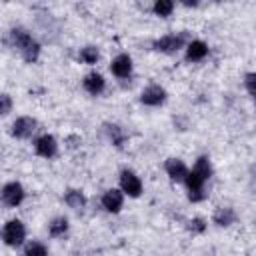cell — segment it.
Returning a JSON list of instances; mask_svg holds the SVG:
<instances>
[{
    "mask_svg": "<svg viewBox=\"0 0 256 256\" xmlns=\"http://www.w3.org/2000/svg\"><path fill=\"white\" fill-rule=\"evenodd\" d=\"M82 86H84V90H86L88 94H92V96H100V94L104 92V88H106V80H104L102 74H98V72H90V74L84 76Z\"/></svg>",
    "mask_w": 256,
    "mask_h": 256,
    "instance_id": "cell-13",
    "label": "cell"
},
{
    "mask_svg": "<svg viewBox=\"0 0 256 256\" xmlns=\"http://www.w3.org/2000/svg\"><path fill=\"white\" fill-rule=\"evenodd\" d=\"M184 42H186V36L184 34H166L158 40H154V50L156 52H162V54H176L180 48H184Z\"/></svg>",
    "mask_w": 256,
    "mask_h": 256,
    "instance_id": "cell-4",
    "label": "cell"
},
{
    "mask_svg": "<svg viewBox=\"0 0 256 256\" xmlns=\"http://www.w3.org/2000/svg\"><path fill=\"white\" fill-rule=\"evenodd\" d=\"M100 204H102V208H104L106 212L116 214V212L122 210V204H124V192L118 190V188H108V190L102 194Z\"/></svg>",
    "mask_w": 256,
    "mask_h": 256,
    "instance_id": "cell-10",
    "label": "cell"
},
{
    "mask_svg": "<svg viewBox=\"0 0 256 256\" xmlns=\"http://www.w3.org/2000/svg\"><path fill=\"white\" fill-rule=\"evenodd\" d=\"M212 222H214L216 226H230V224L236 222V212H234L232 208H228V206H220V208L214 210Z\"/></svg>",
    "mask_w": 256,
    "mask_h": 256,
    "instance_id": "cell-15",
    "label": "cell"
},
{
    "mask_svg": "<svg viewBox=\"0 0 256 256\" xmlns=\"http://www.w3.org/2000/svg\"><path fill=\"white\" fill-rule=\"evenodd\" d=\"M22 256H48V248L38 242V240H32L24 246V254Z\"/></svg>",
    "mask_w": 256,
    "mask_h": 256,
    "instance_id": "cell-22",
    "label": "cell"
},
{
    "mask_svg": "<svg viewBox=\"0 0 256 256\" xmlns=\"http://www.w3.org/2000/svg\"><path fill=\"white\" fill-rule=\"evenodd\" d=\"M140 102L144 106H150V108H156V106H162L166 102V90L160 86V84H150L146 86L142 92H140Z\"/></svg>",
    "mask_w": 256,
    "mask_h": 256,
    "instance_id": "cell-7",
    "label": "cell"
},
{
    "mask_svg": "<svg viewBox=\"0 0 256 256\" xmlns=\"http://www.w3.org/2000/svg\"><path fill=\"white\" fill-rule=\"evenodd\" d=\"M192 170L198 172L200 176H204L206 180H210V178H212V162H210V158H208V156H198Z\"/></svg>",
    "mask_w": 256,
    "mask_h": 256,
    "instance_id": "cell-19",
    "label": "cell"
},
{
    "mask_svg": "<svg viewBox=\"0 0 256 256\" xmlns=\"http://www.w3.org/2000/svg\"><path fill=\"white\" fill-rule=\"evenodd\" d=\"M152 10H154L156 16L168 18V16L172 14V10H174V2H172V0H156L154 6H152Z\"/></svg>",
    "mask_w": 256,
    "mask_h": 256,
    "instance_id": "cell-20",
    "label": "cell"
},
{
    "mask_svg": "<svg viewBox=\"0 0 256 256\" xmlns=\"http://www.w3.org/2000/svg\"><path fill=\"white\" fill-rule=\"evenodd\" d=\"M10 110H12V98H10V94H2L0 96V114L6 116V114H10Z\"/></svg>",
    "mask_w": 256,
    "mask_h": 256,
    "instance_id": "cell-25",
    "label": "cell"
},
{
    "mask_svg": "<svg viewBox=\"0 0 256 256\" xmlns=\"http://www.w3.org/2000/svg\"><path fill=\"white\" fill-rule=\"evenodd\" d=\"M64 202H66V206L72 208V210H82V208L86 206V196H84L82 190H68V192L64 194Z\"/></svg>",
    "mask_w": 256,
    "mask_h": 256,
    "instance_id": "cell-16",
    "label": "cell"
},
{
    "mask_svg": "<svg viewBox=\"0 0 256 256\" xmlns=\"http://www.w3.org/2000/svg\"><path fill=\"white\" fill-rule=\"evenodd\" d=\"M36 128H38V122L32 116H20L12 122V136L20 138V140H26L36 132Z\"/></svg>",
    "mask_w": 256,
    "mask_h": 256,
    "instance_id": "cell-8",
    "label": "cell"
},
{
    "mask_svg": "<svg viewBox=\"0 0 256 256\" xmlns=\"http://www.w3.org/2000/svg\"><path fill=\"white\" fill-rule=\"evenodd\" d=\"M10 38H12V46L20 52V56L26 60V62H36L38 56H40V44L32 38V34L24 28H12L10 30Z\"/></svg>",
    "mask_w": 256,
    "mask_h": 256,
    "instance_id": "cell-1",
    "label": "cell"
},
{
    "mask_svg": "<svg viewBox=\"0 0 256 256\" xmlns=\"http://www.w3.org/2000/svg\"><path fill=\"white\" fill-rule=\"evenodd\" d=\"M78 58L84 62V64H96L98 62V58H100V52H98V48L96 46H84L82 50H80V54H78Z\"/></svg>",
    "mask_w": 256,
    "mask_h": 256,
    "instance_id": "cell-21",
    "label": "cell"
},
{
    "mask_svg": "<svg viewBox=\"0 0 256 256\" xmlns=\"http://www.w3.org/2000/svg\"><path fill=\"white\" fill-rule=\"evenodd\" d=\"M110 72L116 78H128L132 74V58L128 54H118L112 62H110Z\"/></svg>",
    "mask_w": 256,
    "mask_h": 256,
    "instance_id": "cell-12",
    "label": "cell"
},
{
    "mask_svg": "<svg viewBox=\"0 0 256 256\" xmlns=\"http://www.w3.org/2000/svg\"><path fill=\"white\" fill-rule=\"evenodd\" d=\"M68 232V220L64 218V216H58V218H54L50 224H48V234L52 236V238H60V236H64Z\"/></svg>",
    "mask_w": 256,
    "mask_h": 256,
    "instance_id": "cell-17",
    "label": "cell"
},
{
    "mask_svg": "<svg viewBox=\"0 0 256 256\" xmlns=\"http://www.w3.org/2000/svg\"><path fill=\"white\" fill-rule=\"evenodd\" d=\"M2 240L6 246H22L26 240V226L20 220H8L2 228Z\"/></svg>",
    "mask_w": 256,
    "mask_h": 256,
    "instance_id": "cell-2",
    "label": "cell"
},
{
    "mask_svg": "<svg viewBox=\"0 0 256 256\" xmlns=\"http://www.w3.org/2000/svg\"><path fill=\"white\" fill-rule=\"evenodd\" d=\"M208 56V44L204 40H190L186 44V60L188 62H200Z\"/></svg>",
    "mask_w": 256,
    "mask_h": 256,
    "instance_id": "cell-14",
    "label": "cell"
},
{
    "mask_svg": "<svg viewBox=\"0 0 256 256\" xmlns=\"http://www.w3.org/2000/svg\"><path fill=\"white\" fill-rule=\"evenodd\" d=\"M188 230L192 234H202L206 230V222L202 218H192V220H188Z\"/></svg>",
    "mask_w": 256,
    "mask_h": 256,
    "instance_id": "cell-23",
    "label": "cell"
},
{
    "mask_svg": "<svg viewBox=\"0 0 256 256\" xmlns=\"http://www.w3.org/2000/svg\"><path fill=\"white\" fill-rule=\"evenodd\" d=\"M106 134H108L110 142H112L114 146H118V148L126 142V134H124V130H122L118 124H106Z\"/></svg>",
    "mask_w": 256,
    "mask_h": 256,
    "instance_id": "cell-18",
    "label": "cell"
},
{
    "mask_svg": "<svg viewBox=\"0 0 256 256\" xmlns=\"http://www.w3.org/2000/svg\"><path fill=\"white\" fill-rule=\"evenodd\" d=\"M164 170H166V174L172 182H186V176L190 172L188 166L180 158H168L166 164H164Z\"/></svg>",
    "mask_w": 256,
    "mask_h": 256,
    "instance_id": "cell-11",
    "label": "cell"
},
{
    "mask_svg": "<svg viewBox=\"0 0 256 256\" xmlns=\"http://www.w3.org/2000/svg\"><path fill=\"white\" fill-rule=\"evenodd\" d=\"M34 152L42 158H54L58 152V142L52 134H42L34 140Z\"/></svg>",
    "mask_w": 256,
    "mask_h": 256,
    "instance_id": "cell-9",
    "label": "cell"
},
{
    "mask_svg": "<svg viewBox=\"0 0 256 256\" xmlns=\"http://www.w3.org/2000/svg\"><path fill=\"white\" fill-rule=\"evenodd\" d=\"M120 190L128 194L130 198H138L142 194V180L136 172L132 170H122L120 172Z\"/></svg>",
    "mask_w": 256,
    "mask_h": 256,
    "instance_id": "cell-6",
    "label": "cell"
},
{
    "mask_svg": "<svg viewBox=\"0 0 256 256\" xmlns=\"http://www.w3.org/2000/svg\"><path fill=\"white\" fill-rule=\"evenodd\" d=\"M24 198H26V192H24L20 182L14 180V182H6L4 184V188H2V202H4V206L16 208V206H20L24 202Z\"/></svg>",
    "mask_w": 256,
    "mask_h": 256,
    "instance_id": "cell-5",
    "label": "cell"
},
{
    "mask_svg": "<svg viewBox=\"0 0 256 256\" xmlns=\"http://www.w3.org/2000/svg\"><path fill=\"white\" fill-rule=\"evenodd\" d=\"M206 178L204 176H200L198 172H194V170H190L188 172V176H186V190H188V200H192V202H200V200H204L206 198Z\"/></svg>",
    "mask_w": 256,
    "mask_h": 256,
    "instance_id": "cell-3",
    "label": "cell"
},
{
    "mask_svg": "<svg viewBox=\"0 0 256 256\" xmlns=\"http://www.w3.org/2000/svg\"><path fill=\"white\" fill-rule=\"evenodd\" d=\"M244 86H246L248 94L256 98V72H248V74H246V78H244Z\"/></svg>",
    "mask_w": 256,
    "mask_h": 256,
    "instance_id": "cell-24",
    "label": "cell"
}]
</instances>
